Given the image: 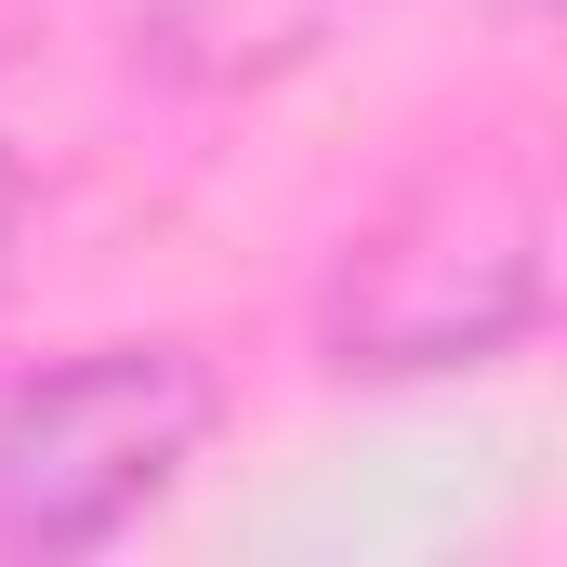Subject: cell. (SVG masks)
Masks as SVG:
<instances>
[{
	"mask_svg": "<svg viewBox=\"0 0 567 567\" xmlns=\"http://www.w3.org/2000/svg\"><path fill=\"white\" fill-rule=\"evenodd\" d=\"M13 238H27V158H13V133H0V265H13Z\"/></svg>",
	"mask_w": 567,
	"mask_h": 567,
	"instance_id": "obj_4",
	"label": "cell"
},
{
	"mask_svg": "<svg viewBox=\"0 0 567 567\" xmlns=\"http://www.w3.org/2000/svg\"><path fill=\"white\" fill-rule=\"evenodd\" d=\"M317 13H330V0H145L158 53H172V66H212V80L303 53V40H317Z\"/></svg>",
	"mask_w": 567,
	"mask_h": 567,
	"instance_id": "obj_3",
	"label": "cell"
},
{
	"mask_svg": "<svg viewBox=\"0 0 567 567\" xmlns=\"http://www.w3.org/2000/svg\"><path fill=\"white\" fill-rule=\"evenodd\" d=\"M225 423L198 343H80L0 396V542L13 555H106L145 528Z\"/></svg>",
	"mask_w": 567,
	"mask_h": 567,
	"instance_id": "obj_2",
	"label": "cell"
},
{
	"mask_svg": "<svg viewBox=\"0 0 567 567\" xmlns=\"http://www.w3.org/2000/svg\"><path fill=\"white\" fill-rule=\"evenodd\" d=\"M555 317V172L528 133H475L410 172L330 265L317 343L343 383H449Z\"/></svg>",
	"mask_w": 567,
	"mask_h": 567,
	"instance_id": "obj_1",
	"label": "cell"
}]
</instances>
